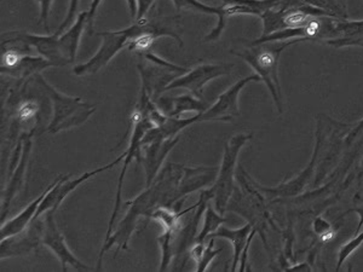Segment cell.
Returning a JSON list of instances; mask_svg holds the SVG:
<instances>
[{
    "label": "cell",
    "mask_w": 363,
    "mask_h": 272,
    "mask_svg": "<svg viewBox=\"0 0 363 272\" xmlns=\"http://www.w3.org/2000/svg\"><path fill=\"white\" fill-rule=\"evenodd\" d=\"M184 167L185 166L180 163H166L151 185L146 187L134 200L127 201L126 205L129 211L126 212L125 217L114 229L113 234L103 242L97 261V270L102 268L103 258L109 249L117 247V251H129V240L137 230L138 220L141 218L149 219L151 212L159 206L175 207V194L183 176Z\"/></svg>",
    "instance_id": "cell-1"
},
{
    "label": "cell",
    "mask_w": 363,
    "mask_h": 272,
    "mask_svg": "<svg viewBox=\"0 0 363 272\" xmlns=\"http://www.w3.org/2000/svg\"><path fill=\"white\" fill-rule=\"evenodd\" d=\"M305 42L304 39H294L287 42H267L252 45L250 49L242 52H234L238 57L248 63L255 74L259 76L264 84L267 85L269 93H272V101L275 103L279 113L284 112V102L279 80V62L280 56L288 47L296 42Z\"/></svg>",
    "instance_id": "cell-2"
},
{
    "label": "cell",
    "mask_w": 363,
    "mask_h": 272,
    "mask_svg": "<svg viewBox=\"0 0 363 272\" xmlns=\"http://www.w3.org/2000/svg\"><path fill=\"white\" fill-rule=\"evenodd\" d=\"M34 80L52 105V120L47 125V132L51 134H57L81 126L96 112V107L83 101L81 97L67 96L57 91L44 79L42 73L35 74Z\"/></svg>",
    "instance_id": "cell-3"
},
{
    "label": "cell",
    "mask_w": 363,
    "mask_h": 272,
    "mask_svg": "<svg viewBox=\"0 0 363 272\" xmlns=\"http://www.w3.org/2000/svg\"><path fill=\"white\" fill-rule=\"evenodd\" d=\"M151 20L143 18L136 20L132 25L121 30H107L97 32V35L102 39V45L96 54L88 59V62L78 64L73 68L74 74L78 76H92L108 64L121 50L127 49L131 42L138 34L148 30L151 25Z\"/></svg>",
    "instance_id": "cell-4"
},
{
    "label": "cell",
    "mask_w": 363,
    "mask_h": 272,
    "mask_svg": "<svg viewBox=\"0 0 363 272\" xmlns=\"http://www.w3.org/2000/svg\"><path fill=\"white\" fill-rule=\"evenodd\" d=\"M253 137L252 134H234L224 147L223 159H221V167L218 168L217 178L213 185V202L214 207L219 213H226L228 211L231 197L235 191V175H236V166L242 148L246 146V143Z\"/></svg>",
    "instance_id": "cell-5"
},
{
    "label": "cell",
    "mask_w": 363,
    "mask_h": 272,
    "mask_svg": "<svg viewBox=\"0 0 363 272\" xmlns=\"http://www.w3.org/2000/svg\"><path fill=\"white\" fill-rule=\"evenodd\" d=\"M137 56L141 59L137 64L142 81L141 88H144L154 101L161 96V93H165L167 86L173 80L188 71L187 68L161 59L158 54L151 52V50L138 54Z\"/></svg>",
    "instance_id": "cell-6"
},
{
    "label": "cell",
    "mask_w": 363,
    "mask_h": 272,
    "mask_svg": "<svg viewBox=\"0 0 363 272\" xmlns=\"http://www.w3.org/2000/svg\"><path fill=\"white\" fill-rule=\"evenodd\" d=\"M131 122H132V134H131V138H129V148L125 151V158H124V163H122V168H121L120 176H119V180H117V194H115L113 212H112V215H110V219H109L108 229H107V232H105V240L108 239L109 236L113 234L117 213L120 211L122 188H124V182H125L126 173H127V170H129V163L132 162L134 160L141 163V158H142V139L146 131L153 127L151 120L136 108H134V113L131 115Z\"/></svg>",
    "instance_id": "cell-7"
},
{
    "label": "cell",
    "mask_w": 363,
    "mask_h": 272,
    "mask_svg": "<svg viewBox=\"0 0 363 272\" xmlns=\"http://www.w3.org/2000/svg\"><path fill=\"white\" fill-rule=\"evenodd\" d=\"M54 211H47L42 217V244L49 248L54 253L56 258L59 260L62 271H67L68 268H73L78 271L90 270V266L83 264L81 260L78 259L71 248L68 247L66 239L62 231L59 230V225L54 219Z\"/></svg>",
    "instance_id": "cell-8"
},
{
    "label": "cell",
    "mask_w": 363,
    "mask_h": 272,
    "mask_svg": "<svg viewBox=\"0 0 363 272\" xmlns=\"http://www.w3.org/2000/svg\"><path fill=\"white\" fill-rule=\"evenodd\" d=\"M124 158H125V153L121 154L117 159L114 160V161L108 163V165L100 166V167L96 168L93 171L85 172V173L80 175V177L74 178V179H71L69 175L57 177V182H56L54 188L51 189L50 191L46 194V196L44 197V200H42V203L39 206V210L37 212V215H35V219H38V218L44 215L47 211L57 212V210L61 207L63 201L67 199L69 194L73 193L74 190L79 188L80 185L91 179L93 177H96L97 175H100L103 172L112 170L115 165L122 161Z\"/></svg>",
    "instance_id": "cell-9"
},
{
    "label": "cell",
    "mask_w": 363,
    "mask_h": 272,
    "mask_svg": "<svg viewBox=\"0 0 363 272\" xmlns=\"http://www.w3.org/2000/svg\"><path fill=\"white\" fill-rule=\"evenodd\" d=\"M34 134H35V129L27 131V132H22L21 138L23 144H22L21 155L17 160L13 172L10 171L8 173V183H6L4 193H3V199H1V223L4 222L13 199L23 191L27 170H28L32 150H33Z\"/></svg>",
    "instance_id": "cell-10"
},
{
    "label": "cell",
    "mask_w": 363,
    "mask_h": 272,
    "mask_svg": "<svg viewBox=\"0 0 363 272\" xmlns=\"http://www.w3.org/2000/svg\"><path fill=\"white\" fill-rule=\"evenodd\" d=\"M233 68L234 64H229V63H204L173 80L171 84L167 86L165 93L175 88H185L194 96L202 98L204 86L212 80L228 76Z\"/></svg>",
    "instance_id": "cell-11"
},
{
    "label": "cell",
    "mask_w": 363,
    "mask_h": 272,
    "mask_svg": "<svg viewBox=\"0 0 363 272\" xmlns=\"http://www.w3.org/2000/svg\"><path fill=\"white\" fill-rule=\"evenodd\" d=\"M252 81L258 83V81H262V79L257 74H252V76L238 80V83H235L233 86H230L226 91L218 96L217 101L214 105H209L207 110H204V113L199 114V122H229L234 117H238L240 115L238 97L245 86Z\"/></svg>",
    "instance_id": "cell-12"
},
{
    "label": "cell",
    "mask_w": 363,
    "mask_h": 272,
    "mask_svg": "<svg viewBox=\"0 0 363 272\" xmlns=\"http://www.w3.org/2000/svg\"><path fill=\"white\" fill-rule=\"evenodd\" d=\"M42 217L35 219L25 231L0 240V259L11 256H25L35 251L42 244Z\"/></svg>",
    "instance_id": "cell-13"
},
{
    "label": "cell",
    "mask_w": 363,
    "mask_h": 272,
    "mask_svg": "<svg viewBox=\"0 0 363 272\" xmlns=\"http://www.w3.org/2000/svg\"><path fill=\"white\" fill-rule=\"evenodd\" d=\"M320 147H321V129L318 126V131H316V143H315L313 158L310 160L309 165L306 166L304 171L301 172L294 179L282 182L280 184L272 187V188L263 187L257 182H255V187L260 190V193L265 194L272 199H275V197H293L299 195L304 190L310 178L313 177V170L316 167Z\"/></svg>",
    "instance_id": "cell-14"
},
{
    "label": "cell",
    "mask_w": 363,
    "mask_h": 272,
    "mask_svg": "<svg viewBox=\"0 0 363 272\" xmlns=\"http://www.w3.org/2000/svg\"><path fill=\"white\" fill-rule=\"evenodd\" d=\"M15 38L20 39L22 42H27L28 45L37 50L40 56L50 61L54 67H62L68 63L66 56L63 54L62 45L59 42L61 34L54 32V34L47 35H38V34L25 33V32H10Z\"/></svg>",
    "instance_id": "cell-15"
},
{
    "label": "cell",
    "mask_w": 363,
    "mask_h": 272,
    "mask_svg": "<svg viewBox=\"0 0 363 272\" xmlns=\"http://www.w3.org/2000/svg\"><path fill=\"white\" fill-rule=\"evenodd\" d=\"M180 142V137L168 139H158L154 142L142 144L141 165L146 173V187L151 185L159 175L163 162L172 149Z\"/></svg>",
    "instance_id": "cell-16"
},
{
    "label": "cell",
    "mask_w": 363,
    "mask_h": 272,
    "mask_svg": "<svg viewBox=\"0 0 363 272\" xmlns=\"http://www.w3.org/2000/svg\"><path fill=\"white\" fill-rule=\"evenodd\" d=\"M218 168L197 166V167H184L183 176L180 179V187L175 194V208H180L184 200L195 191L209 188L213 185L217 178Z\"/></svg>",
    "instance_id": "cell-17"
},
{
    "label": "cell",
    "mask_w": 363,
    "mask_h": 272,
    "mask_svg": "<svg viewBox=\"0 0 363 272\" xmlns=\"http://www.w3.org/2000/svg\"><path fill=\"white\" fill-rule=\"evenodd\" d=\"M257 232H258V230L253 227L250 223H247V224L241 226V227H238V229H230V227H226V225H221L216 232L211 235V239L228 240L231 243L233 251H234L233 261H231L233 264H231V268H230L231 271H235L236 268H238L242 253H243L247 246H250Z\"/></svg>",
    "instance_id": "cell-18"
},
{
    "label": "cell",
    "mask_w": 363,
    "mask_h": 272,
    "mask_svg": "<svg viewBox=\"0 0 363 272\" xmlns=\"http://www.w3.org/2000/svg\"><path fill=\"white\" fill-rule=\"evenodd\" d=\"M172 3L175 5L177 13H180L182 10H188L192 13H207V15L217 16V25L211 30L209 35L204 37V42H216L221 38V33L226 30V20L229 17L226 5L211 6V5L201 3L200 0H172Z\"/></svg>",
    "instance_id": "cell-19"
},
{
    "label": "cell",
    "mask_w": 363,
    "mask_h": 272,
    "mask_svg": "<svg viewBox=\"0 0 363 272\" xmlns=\"http://www.w3.org/2000/svg\"><path fill=\"white\" fill-rule=\"evenodd\" d=\"M155 103L163 113L170 117H182L185 113L201 114L209 108L207 102H204L202 98L194 96L190 93L178 97L160 96Z\"/></svg>",
    "instance_id": "cell-20"
},
{
    "label": "cell",
    "mask_w": 363,
    "mask_h": 272,
    "mask_svg": "<svg viewBox=\"0 0 363 272\" xmlns=\"http://www.w3.org/2000/svg\"><path fill=\"white\" fill-rule=\"evenodd\" d=\"M57 182V178L47 185V188L39 195L34 201L30 202V205L25 207V210L17 214L16 217L10 219L8 222L1 223V227H0V240L8 239L10 236L13 235L20 234L22 231H25L32 223L35 220V215L39 210V206L42 203L46 194L50 191L51 189L54 188V184Z\"/></svg>",
    "instance_id": "cell-21"
},
{
    "label": "cell",
    "mask_w": 363,
    "mask_h": 272,
    "mask_svg": "<svg viewBox=\"0 0 363 272\" xmlns=\"http://www.w3.org/2000/svg\"><path fill=\"white\" fill-rule=\"evenodd\" d=\"M50 67H54V64L40 54L32 56L30 54H25L18 59L15 66L0 71V73H1V76H10L13 79L25 81V80L30 79V76L39 74L42 71H45L46 68Z\"/></svg>",
    "instance_id": "cell-22"
},
{
    "label": "cell",
    "mask_w": 363,
    "mask_h": 272,
    "mask_svg": "<svg viewBox=\"0 0 363 272\" xmlns=\"http://www.w3.org/2000/svg\"><path fill=\"white\" fill-rule=\"evenodd\" d=\"M86 25H88V11H83V13H78L76 21L73 22L71 27L59 35L63 54L66 56L68 63H73L76 61L80 39H81L83 30L86 28Z\"/></svg>",
    "instance_id": "cell-23"
},
{
    "label": "cell",
    "mask_w": 363,
    "mask_h": 272,
    "mask_svg": "<svg viewBox=\"0 0 363 272\" xmlns=\"http://www.w3.org/2000/svg\"><path fill=\"white\" fill-rule=\"evenodd\" d=\"M282 0H223L229 16L253 15L262 17L265 11L280 4Z\"/></svg>",
    "instance_id": "cell-24"
},
{
    "label": "cell",
    "mask_w": 363,
    "mask_h": 272,
    "mask_svg": "<svg viewBox=\"0 0 363 272\" xmlns=\"http://www.w3.org/2000/svg\"><path fill=\"white\" fill-rule=\"evenodd\" d=\"M195 207L197 206L194 205L187 210L180 211V208H175V207L159 206L151 212L149 219L159 223L160 225L163 226V230L178 231L183 226L182 218L185 214L190 213L192 210H195Z\"/></svg>",
    "instance_id": "cell-25"
},
{
    "label": "cell",
    "mask_w": 363,
    "mask_h": 272,
    "mask_svg": "<svg viewBox=\"0 0 363 272\" xmlns=\"http://www.w3.org/2000/svg\"><path fill=\"white\" fill-rule=\"evenodd\" d=\"M226 222V218L219 213L216 208H213L211 203L207 206L204 212L202 227L197 234V239L194 243H206L211 239V235L221 227Z\"/></svg>",
    "instance_id": "cell-26"
},
{
    "label": "cell",
    "mask_w": 363,
    "mask_h": 272,
    "mask_svg": "<svg viewBox=\"0 0 363 272\" xmlns=\"http://www.w3.org/2000/svg\"><path fill=\"white\" fill-rule=\"evenodd\" d=\"M172 236L173 231L163 230V234L158 237L160 248H161V264H160V271H166L172 259L175 258V251H173V243H172Z\"/></svg>",
    "instance_id": "cell-27"
},
{
    "label": "cell",
    "mask_w": 363,
    "mask_h": 272,
    "mask_svg": "<svg viewBox=\"0 0 363 272\" xmlns=\"http://www.w3.org/2000/svg\"><path fill=\"white\" fill-rule=\"evenodd\" d=\"M221 251V248L214 247V239H209L207 241V244H206L204 252H202V254H201L200 258L195 263V268H197V271H206L213 260L219 256Z\"/></svg>",
    "instance_id": "cell-28"
},
{
    "label": "cell",
    "mask_w": 363,
    "mask_h": 272,
    "mask_svg": "<svg viewBox=\"0 0 363 272\" xmlns=\"http://www.w3.org/2000/svg\"><path fill=\"white\" fill-rule=\"evenodd\" d=\"M363 244V230L359 234L356 235L354 239L350 240L349 242L345 243L344 246L340 247L338 253V263H337V271H338L340 266H342L344 263H345V260L349 258V256H352L354 253H355L357 249H359L361 246Z\"/></svg>",
    "instance_id": "cell-29"
},
{
    "label": "cell",
    "mask_w": 363,
    "mask_h": 272,
    "mask_svg": "<svg viewBox=\"0 0 363 272\" xmlns=\"http://www.w3.org/2000/svg\"><path fill=\"white\" fill-rule=\"evenodd\" d=\"M313 230L318 237H321L322 241H328L333 237V226L325 218L316 217L313 219Z\"/></svg>",
    "instance_id": "cell-30"
},
{
    "label": "cell",
    "mask_w": 363,
    "mask_h": 272,
    "mask_svg": "<svg viewBox=\"0 0 363 272\" xmlns=\"http://www.w3.org/2000/svg\"><path fill=\"white\" fill-rule=\"evenodd\" d=\"M80 0H69V8H68L67 15L63 20L62 25H59V30H56L57 33L62 34L64 30H67L71 25V22H74L76 17L78 16V6H79Z\"/></svg>",
    "instance_id": "cell-31"
},
{
    "label": "cell",
    "mask_w": 363,
    "mask_h": 272,
    "mask_svg": "<svg viewBox=\"0 0 363 272\" xmlns=\"http://www.w3.org/2000/svg\"><path fill=\"white\" fill-rule=\"evenodd\" d=\"M39 6H40V23L45 30L46 33L50 34V28H49V16H50L51 6L54 0H37Z\"/></svg>",
    "instance_id": "cell-32"
},
{
    "label": "cell",
    "mask_w": 363,
    "mask_h": 272,
    "mask_svg": "<svg viewBox=\"0 0 363 272\" xmlns=\"http://www.w3.org/2000/svg\"><path fill=\"white\" fill-rule=\"evenodd\" d=\"M155 1L156 0H137V17H136V20L146 18V15L149 13L151 6L154 5Z\"/></svg>",
    "instance_id": "cell-33"
},
{
    "label": "cell",
    "mask_w": 363,
    "mask_h": 272,
    "mask_svg": "<svg viewBox=\"0 0 363 272\" xmlns=\"http://www.w3.org/2000/svg\"><path fill=\"white\" fill-rule=\"evenodd\" d=\"M100 3H102V0H92L90 8H88L86 28L90 30V33L93 32V20H95V16H96L97 10L100 8Z\"/></svg>",
    "instance_id": "cell-34"
},
{
    "label": "cell",
    "mask_w": 363,
    "mask_h": 272,
    "mask_svg": "<svg viewBox=\"0 0 363 272\" xmlns=\"http://www.w3.org/2000/svg\"><path fill=\"white\" fill-rule=\"evenodd\" d=\"M127 8H129V16L132 20H136L137 17V0H126Z\"/></svg>",
    "instance_id": "cell-35"
},
{
    "label": "cell",
    "mask_w": 363,
    "mask_h": 272,
    "mask_svg": "<svg viewBox=\"0 0 363 272\" xmlns=\"http://www.w3.org/2000/svg\"><path fill=\"white\" fill-rule=\"evenodd\" d=\"M352 213H356L359 217V224H357V229H356V234H359L361 227L363 226V206L362 207H357V208H352L350 211Z\"/></svg>",
    "instance_id": "cell-36"
}]
</instances>
